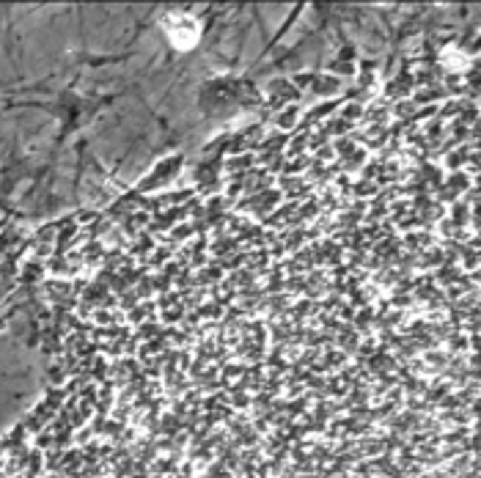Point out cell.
<instances>
[{
  "mask_svg": "<svg viewBox=\"0 0 481 478\" xmlns=\"http://www.w3.org/2000/svg\"><path fill=\"white\" fill-rule=\"evenodd\" d=\"M165 31L176 47H193L198 39V22L187 14H174L165 20Z\"/></svg>",
  "mask_w": 481,
  "mask_h": 478,
  "instance_id": "cell-1",
  "label": "cell"
}]
</instances>
